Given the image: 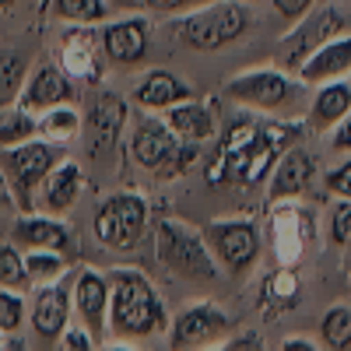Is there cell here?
<instances>
[{
    "instance_id": "1",
    "label": "cell",
    "mask_w": 351,
    "mask_h": 351,
    "mask_svg": "<svg viewBox=\"0 0 351 351\" xmlns=\"http://www.w3.org/2000/svg\"><path fill=\"white\" fill-rule=\"evenodd\" d=\"M109 324L120 337H152L169 327L165 302L141 271H116L109 278Z\"/></svg>"
},
{
    "instance_id": "2",
    "label": "cell",
    "mask_w": 351,
    "mask_h": 351,
    "mask_svg": "<svg viewBox=\"0 0 351 351\" xmlns=\"http://www.w3.org/2000/svg\"><path fill=\"white\" fill-rule=\"evenodd\" d=\"M155 256L158 263L183 281H215L218 278V260L204 239V232H193L186 221L162 218L155 228Z\"/></svg>"
},
{
    "instance_id": "3",
    "label": "cell",
    "mask_w": 351,
    "mask_h": 351,
    "mask_svg": "<svg viewBox=\"0 0 351 351\" xmlns=\"http://www.w3.org/2000/svg\"><path fill=\"white\" fill-rule=\"evenodd\" d=\"M250 21H253V14L246 4H239V0H218V4H208V8L186 14L176 25V39L190 49L211 53V49L236 43L250 28Z\"/></svg>"
},
{
    "instance_id": "4",
    "label": "cell",
    "mask_w": 351,
    "mask_h": 351,
    "mask_svg": "<svg viewBox=\"0 0 351 351\" xmlns=\"http://www.w3.org/2000/svg\"><path fill=\"white\" fill-rule=\"evenodd\" d=\"M148 225V204L141 193H112L102 200V208L95 211V239L112 250H130L144 236Z\"/></svg>"
},
{
    "instance_id": "5",
    "label": "cell",
    "mask_w": 351,
    "mask_h": 351,
    "mask_svg": "<svg viewBox=\"0 0 351 351\" xmlns=\"http://www.w3.org/2000/svg\"><path fill=\"white\" fill-rule=\"evenodd\" d=\"M204 239H208L215 260L228 274H246L256 256H260V228L256 221L250 218H221V221H211L204 228Z\"/></svg>"
},
{
    "instance_id": "6",
    "label": "cell",
    "mask_w": 351,
    "mask_h": 351,
    "mask_svg": "<svg viewBox=\"0 0 351 351\" xmlns=\"http://www.w3.org/2000/svg\"><path fill=\"white\" fill-rule=\"evenodd\" d=\"M344 28H348V18L337 8H330V4L313 8L306 18H299L295 32H288L278 43V64L288 67V71H299V64L306 60L313 49H319L334 36H344Z\"/></svg>"
},
{
    "instance_id": "7",
    "label": "cell",
    "mask_w": 351,
    "mask_h": 351,
    "mask_svg": "<svg viewBox=\"0 0 351 351\" xmlns=\"http://www.w3.org/2000/svg\"><path fill=\"white\" fill-rule=\"evenodd\" d=\"M56 158H60V148H53V144H18V148H8L0 155L8 183L14 186V197L25 211L36 208V190L46 180V172L56 165Z\"/></svg>"
},
{
    "instance_id": "8",
    "label": "cell",
    "mask_w": 351,
    "mask_h": 351,
    "mask_svg": "<svg viewBox=\"0 0 351 351\" xmlns=\"http://www.w3.org/2000/svg\"><path fill=\"white\" fill-rule=\"evenodd\" d=\"M183 144V137L176 134L165 120L152 112H137L134 116V130H130V155L137 165L152 169V172H165L169 158L176 155V148Z\"/></svg>"
},
{
    "instance_id": "9",
    "label": "cell",
    "mask_w": 351,
    "mask_h": 351,
    "mask_svg": "<svg viewBox=\"0 0 351 351\" xmlns=\"http://www.w3.org/2000/svg\"><path fill=\"white\" fill-rule=\"evenodd\" d=\"M295 88L299 84H291L281 71L263 67V71H246V74L232 77L228 99H236L239 106H250V109H260V112H271V109H281L295 95Z\"/></svg>"
},
{
    "instance_id": "10",
    "label": "cell",
    "mask_w": 351,
    "mask_h": 351,
    "mask_svg": "<svg viewBox=\"0 0 351 351\" xmlns=\"http://www.w3.org/2000/svg\"><path fill=\"white\" fill-rule=\"evenodd\" d=\"M232 327V319L221 306L215 302H197L190 309L180 313V319L172 324V348H208L218 337H225V330Z\"/></svg>"
},
{
    "instance_id": "11",
    "label": "cell",
    "mask_w": 351,
    "mask_h": 351,
    "mask_svg": "<svg viewBox=\"0 0 351 351\" xmlns=\"http://www.w3.org/2000/svg\"><path fill=\"white\" fill-rule=\"evenodd\" d=\"M127 127V102L112 92H102L92 109H88V137H92V155L106 158L109 152H116L120 134Z\"/></svg>"
},
{
    "instance_id": "12",
    "label": "cell",
    "mask_w": 351,
    "mask_h": 351,
    "mask_svg": "<svg viewBox=\"0 0 351 351\" xmlns=\"http://www.w3.org/2000/svg\"><path fill=\"white\" fill-rule=\"evenodd\" d=\"M316 176V162L309 152L302 148H288L278 165H274V176H271V186H267V200L271 204H281V200H295L309 190Z\"/></svg>"
},
{
    "instance_id": "13",
    "label": "cell",
    "mask_w": 351,
    "mask_h": 351,
    "mask_svg": "<svg viewBox=\"0 0 351 351\" xmlns=\"http://www.w3.org/2000/svg\"><path fill=\"white\" fill-rule=\"evenodd\" d=\"M348 71H351V36H334L319 49H313L295 74L302 84H324V81L344 77Z\"/></svg>"
},
{
    "instance_id": "14",
    "label": "cell",
    "mask_w": 351,
    "mask_h": 351,
    "mask_svg": "<svg viewBox=\"0 0 351 351\" xmlns=\"http://www.w3.org/2000/svg\"><path fill=\"white\" fill-rule=\"evenodd\" d=\"M102 49L112 64H141L148 53V21L120 18L102 28Z\"/></svg>"
},
{
    "instance_id": "15",
    "label": "cell",
    "mask_w": 351,
    "mask_h": 351,
    "mask_svg": "<svg viewBox=\"0 0 351 351\" xmlns=\"http://www.w3.org/2000/svg\"><path fill=\"white\" fill-rule=\"evenodd\" d=\"M271 239H274V253H278V263H291L295 267L299 256H302V246H306V236H309V225H302L306 218L299 215L295 204H274L271 211Z\"/></svg>"
},
{
    "instance_id": "16",
    "label": "cell",
    "mask_w": 351,
    "mask_h": 351,
    "mask_svg": "<svg viewBox=\"0 0 351 351\" xmlns=\"http://www.w3.org/2000/svg\"><path fill=\"white\" fill-rule=\"evenodd\" d=\"M74 306L84 319V327L92 330V337H102L106 316H109V278L99 271H81L74 285Z\"/></svg>"
},
{
    "instance_id": "17",
    "label": "cell",
    "mask_w": 351,
    "mask_h": 351,
    "mask_svg": "<svg viewBox=\"0 0 351 351\" xmlns=\"http://www.w3.org/2000/svg\"><path fill=\"white\" fill-rule=\"evenodd\" d=\"M183 99H193V88L172 71H148L134 88V102L141 109H169Z\"/></svg>"
},
{
    "instance_id": "18",
    "label": "cell",
    "mask_w": 351,
    "mask_h": 351,
    "mask_svg": "<svg viewBox=\"0 0 351 351\" xmlns=\"http://www.w3.org/2000/svg\"><path fill=\"white\" fill-rule=\"evenodd\" d=\"M348 112H351V81L334 77V81L319 84V92L309 106V123H313V130L324 134V130H334Z\"/></svg>"
},
{
    "instance_id": "19",
    "label": "cell",
    "mask_w": 351,
    "mask_h": 351,
    "mask_svg": "<svg viewBox=\"0 0 351 351\" xmlns=\"http://www.w3.org/2000/svg\"><path fill=\"white\" fill-rule=\"evenodd\" d=\"M67 288L64 285H53V288H39L36 291V306H32V327L39 337L53 341L67 330Z\"/></svg>"
},
{
    "instance_id": "20",
    "label": "cell",
    "mask_w": 351,
    "mask_h": 351,
    "mask_svg": "<svg viewBox=\"0 0 351 351\" xmlns=\"http://www.w3.org/2000/svg\"><path fill=\"white\" fill-rule=\"evenodd\" d=\"M74 99V84L56 67H39L25 84V109H53Z\"/></svg>"
},
{
    "instance_id": "21",
    "label": "cell",
    "mask_w": 351,
    "mask_h": 351,
    "mask_svg": "<svg viewBox=\"0 0 351 351\" xmlns=\"http://www.w3.org/2000/svg\"><path fill=\"white\" fill-rule=\"evenodd\" d=\"M299 288H302L299 271L291 267V263H278V271L267 274L263 285H260V309H263V316L288 313L291 306L299 302Z\"/></svg>"
},
{
    "instance_id": "22",
    "label": "cell",
    "mask_w": 351,
    "mask_h": 351,
    "mask_svg": "<svg viewBox=\"0 0 351 351\" xmlns=\"http://www.w3.org/2000/svg\"><path fill=\"white\" fill-rule=\"evenodd\" d=\"M165 123L180 134L183 141H197V144L208 141V137H215V130H218L215 112H211L208 106L193 102V99H183V102L169 106V109H165Z\"/></svg>"
},
{
    "instance_id": "23",
    "label": "cell",
    "mask_w": 351,
    "mask_h": 351,
    "mask_svg": "<svg viewBox=\"0 0 351 351\" xmlns=\"http://www.w3.org/2000/svg\"><path fill=\"white\" fill-rule=\"evenodd\" d=\"M81 165H74V162H64V165H53L49 172H46V180L39 183V197H43V204L49 211H67L71 204L77 200V193H81Z\"/></svg>"
},
{
    "instance_id": "24",
    "label": "cell",
    "mask_w": 351,
    "mask_h": 351,
    "mask_svg": "<svg viewBox=\"0 0 351 351\" xmlns=\"http://www.w3.org/2000/svg\"><path fill=\"white\" fill-rule=\"evenodd\" d=\"M14 243L36 246V250H56V253H67L71 250L67 228L60 221H53V218H21L14 225Z\"/></svg>"
},
{
    "instance_id": "25",
    "label": "cell",
    "mask_w": 351,
    "mask_h": 351,
    "mask_svg": "<svg viewBox=\"0 0 351 351\" xmlns=\"http://www.w3.org/2000/svg\"><path fill=\"white\" fill-rule=\"evenodd\" d=\"M64 67L71 77H95L99 74V49L95 36L88 32H71L64 43Z\"/></svg>"
},
{
    "instance_id": "26",
    "label": "cell",
    "mask_w": 351,
    "mask_h": 351,
    "mask_svg": "<svg viewBox=\"0 0 351 351\" xmlns=\"http://www.w3.org/2000/svg\"><path fill=\"white\" fill-rule=\"evenodd\" d=\"M319 337L334 351H348L351 348V306H330L324 324H319Z\"/></svg>"
},
{
    "instance_id": "27",
    "label": "cell",
    "mask_w": 351,
    "mask_h": 351,
    "mask_svg": "<svg viewBox=\"0 0 351 351\" xmlns=\"http://www.w3.org/2000/svg\"><path fill=\"white\" fill-rule=\"evenodd\" d=\"M25 84V56L4 53L0 56V109L18 99V88Z\"/></svg>"
},
{
    "instance_id": "28",
    "label": "cell",
    "mask_w": 351,
    "mask_h": 351,
    "mask_svg": "<svg viewBox=\"0 0 351 351\" xmlns=\"http://www.w3.org/2000/svg\"><path fill=\"white\" fill-rule=\"evenodd\" d=\"M327 239L337 250H351V197H341L327 215Z\"/></svg>"
},
{
    "instance_id": "29",
    "label": "cell",
    "mask_w": 351,
    "mask_h": 351,
    "mask_svg": "<svg viewBox=\"0 0 351 351\" xmlns=\"http://www.w3.org/2000/svg\"><path fill=\"white\" fill-rule=\"evenodd\" d=\"M74 130H77V112L71 106H53V112H46L39 120V134L53 141H71Z\"/></svg>"
},
{
    "instance_id": "30",
    "label": "cell",
    "mask_w": 351,
    "mask_h": 351,
    "mask_svg": "<svg viewBox=\"0 0 351 351\" xmlns=\"http://www.w3.org/2000/svg\"><path fill=\"white\" fill-rule=\"evenodd\" d=\"M106 0H56V14L67 18V21H102L106 18Z\"/></svg>"
},
{
    "instance_id": "31",
    "label": "cell",
    "mask_w": 351,
    "mask_h": 351,
    "mask_svg": "<svg viewBox=\"0 0 351 351\" xmlns=\"http://www.w3.org/2000/svg\"><path fill=\"white\" fill-rule=\"evenodd\" d=\"M25 278H28V271H25L21 253H18L14 246H0V285L14 288V285H21Z\"/></svg>"
},
{
    "instance_id": "32",
    "label": "cell",
    "mask_w": 351,
    "mask_h": 351,
    "mask_svg": "<svg viewBox=\"0 0 351 351\" xmlns=\"http://www.w3.org/2000/svg\"><path fill=\"white\" fill-rule=\"evenodd\" d=\"M64 267V260L56 256V250H43V253H28V260H25V271H28V278H49V274H56Z\"/></svg>"
},
{
    "instance_id": "33",
    "label": "cell",
    "mask_w": 351,
    "mask_h": 351,
    "mask_svg": "<svg viewBox=\"0 0 351 351\" xmlns=\"http://www.w3.org/2000/svg\"><path fill=\"white\" fill-rule=\"evenodd\" d=\"M25 316V306L18 295H11V291H0V330H18Z\"/></svg>"
},
{
    "instance_id": "34",
    "label": "cell",
    "mask_w": 351,
    "mask_h": 351,
    "mask_svg": "<svg viewBox=\"0 0 351 351\" xmlns=\"http://www.w3.org/2000/svg\"><path fill=\"white\" fill-rule=\"evenodd\" d=\"M28 134H39V123L28 112H14V120L0 127V141H25Z\"/></svg>"
},
{
    "instance_id": "35",
    "label": "cell",
    "mask_w": 351,
    "mask_h": 351,
    "mask_svg": "<svg viewBox=\"0 0 351 351\" xmlns=\"http://www.w3.org/2000/svg\"><path fill=\"white\" fill-rule=\"evenodd\" d=\"M123 8H137V11H158V14H165V11H183V8H190V4H197V0H120Z\"/></svg>"
},
{
    "instance_id": "36",
    "label": "cell",
    "mask_w": 351,
    "mask_h": 351,
    "mask_svg": "<svg viewBox=\"0 0 351 351\" xmlns=\"http://www.w3.org/2000/svg\"><path fill=\"white\" fill-rule=\"evenodd\" d=\"M327 190L330 193H337V197H351V162H341V165H334L330 172H327Z\"/></svg>"
},
{
    "instance_id": "37",
    "label": "cell",
    "mask_w": 351,
    "mask_h": 351,
    "mask_svg": "<svg viewBox=\"0 0 351 351\" xmlns=\"http://www.w3.org/2000/svg\"><path fill=\"white\" fill-rule=\"evenodd\" d=\"M271 4H274V11L285 21H299V18H306L316 8V0H271Z\"/></svg>"
},
{
    "instance_id": "38",
    "label": "cell",
    "mask_w": 351,
    "mask_h": 351,
    "mask_svg": "<svg viewBox=\"0 0 351 351\" xmlns=\"http://www.w3.org/2000/svg\"><path fill=\"white\" fill-rule=\"evenodd\" d=\"M330 148L334 152H351V112L330 130Z\"/></svg>"
},
{
    "instance_id": "39",
    "label": "cell",
    "mask_w": 351,
    "mask_h": 351,
    "mask_svg": "<svg viewBox=\"0 0 351 351\" xmlns=\"http://www.w3.org/2000/svg\"><path fill=\"white\" fill-rule=\"evenodd\" d=\"M225 348H228V351H246V348H253V351H260V348H263V341L256 337V330H243V334H239L236 341H228Z\"/></svg>"
},
{
    "instance_id": "40",
    "label": "cell",
    "mask_w": 351,
    "mask_h": 351,
    "mask_svg": "<svg viewBox=\"0 0 351 351\" xmlns=\"http://www.w3.org/2000/svg\"><path fill=\"white\" fill-rule=\"evenodd\" d=\"M64 348H74V351H88L92 341H88V330H64Z\"/></svg>"
},
{
    "instance_id": "41",
    "label": "cell",
    "mask_w": 351,
    "mask_h": 351,
    "mask_svg": "<svg viewBox=\"0 0 351 351\" xmlns=\"http://www.w3.org/2000/svg\"><path fill=\"white\" fill-rule=\"evenodd\" d=\"M14 204V197H11V186H8V172L0 169V211H8Z\"/></svg>"
},
{
    "instance_id": "42",
    "label": "cell",
    "mask_w": 351,
    "mask_h": 351,
    "mask_svg": "<svg viewBox=\"0 0 351 351\" xmlns=\"http://www.w3.org/2000/svg\"><path fill=\"white\" fill-rule=\"evenodd\" d=\"M281 348L285 351H316V344H309L302 337H288V341H281Z\"/></svg>"
},
{
    "instance_id": "43",
    "label": "cell",
    "mask_w": 351,
    "mask_h": 351,
    "mask_svg": "<svg viewBox=\"0 0 351 351\" xmlns=\"http://www.w3.org/2000/svg\"><path fill=\"white\" fill-rule=\"evenodd\" d=\"M8 4H14V0H0V8H8Z\"/></svg>"
},
{
    "instance_id": "44",
    "label": "cell",
    "mask_w": 351,
    "mask_h": 351,
    "mask_svg": "<svg viewBox=\"0 0 351 351\" xmlns=\"http://www.w3.org/2000/svg\"><path fill=\"white\" fill-rule=\"evenodd\" d=\"M348 271H351V253H348Z\"/></svg>"
}]
</instances>
